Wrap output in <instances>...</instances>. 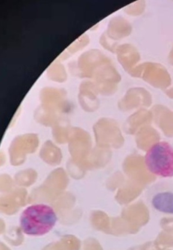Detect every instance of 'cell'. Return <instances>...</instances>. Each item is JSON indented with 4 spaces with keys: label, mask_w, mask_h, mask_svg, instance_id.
<instances>
[{
    "label": "cell",
    "mask_w": 173,
    "mask_h": 250,
    "mask_svg": "<svg viewBox=\"0 0 173 250\" xmlns=\"http://www.w3.org/2000/svg\"><path fill=\"white\" fill-rule=\"evenodd\" d=\"M57 221L56 212L51 207L35 204L27 207L21 214L20 228L27 235L43 236L52 229Z\"/></svg>",
    "instance_id": "obj_1"
},
{
    "label": "cell",
    "mask_w": 173,
    "mask_h": 250,
    "mask_svg": "<svg viewBox=\"0 0 173 250\" xmlns=\"http://www.w3.org/2000/svg\"><path fill=\"white\" fill-rule=\"evenodd\" d=\"M149 172L162 178L173 177V146L167 142H159L149 149L145 156Z\"/></svg>",
    "instance_id": "obj_2"
},
{
    "label": "cell",
    "mask_w": 173,
    "mask_h": 250,
    "mask_svg": "<svg viewBox=\"0 0 173 250\" xmlns=\"http://www.w3.org/2000/svg\"><path fill=\"white\" fill-rule=\"evenodd\" d=\"M147 200L157 212L173 215V185L168 182L156 183L149 188Z\"/></svg>",
    "instance_id": "obj_3"
},
{
    "label": "cell",
    "mask_w": 173,
    "mask_h": 250,
    "mask_svg": "<svg viewBox=\"0 0 173 250\" xmlns=\"http://www.w3.org/2000/svg\"><path fill=\"white\" fill-rule=\"evenodd\" d=\"M132 74L136 77H142L148 83L156 86H168L171 78L163 66L158 63H145L137 66Z\"/></svg>",
    "instance_id": "obj_4"
},
{
    "label": "cell",
    "mask_w": 173,
    "mask_h": 250,
    "mask_svg": "<svg viewBox=\"0 0 173 250\" xmlns=\"http://www.w3.org/2000/svg\"><path fill=\"white\" fill-rule=\"evenodd\" d=\"M126 54L125 56H122L120 60L125 59V62H124L123 63H126L124 65L125 68L127 69H131L132 71V67L136 65V63L138 62L139 60V54L134 47L128 46V51H126Z\"/></svg>",
    "instance_id": "obj_5"
},
{
    "label": "cell",
    "mask_w": 173,
    "mask_h": 250,
    "mask_svg": "<svg viewBox=\"0 0 173 250\" xmlns=\"http://www.w3.org/2000/svg\"><path fill=\"white\" fill-rule=\"evenodd\" d=\"M169 60L170 62H171V63H172V65H173V48L171 51V54H170Z\"/></svg>",
    "instance_id": "obj_6"
}]
</instances>
